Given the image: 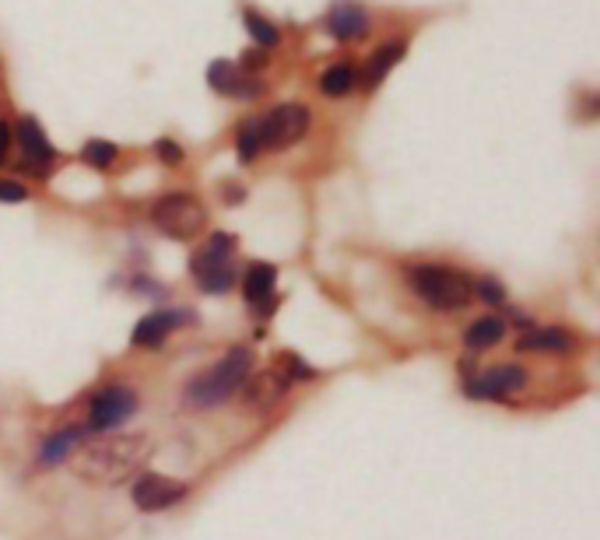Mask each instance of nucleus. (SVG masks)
Returning <instances> with one entry per match:
<instances>
[{
  "instance_id": "nucleus-1",
  "label": "nucleus",
  "mask_w": 600,
  "mask_h": 540,
  "mask_svg": "<svg viewBox=\"0 0 600 540\" xmlns=\"http://www.w3.org/2000/svg\"><path fill=\"white\" fill-rule=\"evenodd\" d=\"M148 460L145 436H110L81 442L70 457V471L88 484H120Z\"/></svg>"
},
{
  "instance_id": "nucleus-2",
  "label": "nucleus",
  "mask_w": 600,
  "mask_h": 540,
  "mask_svg": "<svg viewBox=\"0 0 600 540\" xmlns=\"http://www.w3.org/2000/svg\"><path fill=\"white\" fill-rule=\"evenodd\" d=\"M253 369V355L246 348H233L225 351L222 362H215L207 372L193 375L183 390V404L193 410H207V407H218L225 404L233 393L246 383V375Z\"/></svg>"
},
{
  "instance_id": "nucleus-3",
  "label": "nucleus",
  "mask_w": 600,
  "mask_h": 540,
  "mask_svg": "<svg viewBox=\"0 0 600 540\" xmlns=\"http://www.w3.org/2000/svg\"><path fill=\"white\" fill-rule=\"evenodd\" d=\"M411 288L415 295L429 305V310L439 313H456L464 310L474 295V284L467 274L461 270H450V267H415L411 270Z\"/></svg>"
},
{
  "instance_id": "nucleus-4",
  "label": "nucleus",
  "mask_w": 600,
  "mask_h": 540,
  "mask_svg": "<svg viewBox=\"0 0 600 540\" xmlns=\"http://www.w3.org/2000/svg\"><path fill=\"white\" fill-rule=\"evenodd\" d=\"M233 254H236V239L225 236V232H215L197 254L190 260V274L201 284V292L207 295H225L233 292L236 284V270H233Z\"/></svg>"
},
{
  "instance_id": "nucleus-5",
  "label": "nucleus",
  "mask_w": 600,
  "mask_h": 540,
  "mask_svg": "<svg viewBox=\"0 0 600 540\" xmlns=\"http://www.w3.org/2000/svg\"><path fill=\"white\" fill-rule=\"evenodd\" d=\"M151 222H155L158 232H162V236L186 243L193 236H201L207 214L190 193H169L151 207Z\"/></svg>"
},
{
  "instance_id": "nucleus-6",
  "label": "nucleus",
  "mask_w": 600,
  "mask_h": 540,
  "mask_svg": "<svg viewBox=\"0 0 600 540\" xmlns=\"http://www.w3.org/2000/svg\"><path fill=\"white\" fill-rule=\"evenodd\" d=\"M257 127V140H260V151H281L288 144L303 140L309 131V110L298 102L288 105H278L274 113H268L263 120H253Z\"/></svg>"
},
{
  "instance_id": "nucleus-7",
  "label": "nucleus",
  "mask_w": 600,
  "mask_h": 540,
  "mask_svg": "<svg viewBox=\"0 0 600 540\" xmlns=\"http://www.w3.org/2000/svg\"><path fill=\"white\" fill-rule=\"evenodd\" d=\"M137 410V393L123 383H113L99 390L92 397V407H88V421H92L95 431H113L123 421H131Z\"/></svg>"
},
{
  "instance_id": "nucleus-8",
  "label": "nucleus",
  "mask_w": 600,
  "mask_h": 540,
  "mask_svg": "<svg viewBox=\"0 0 600 540\" xmlns=\"http://www.w3.org/2000/svg\"><path fill=\"white\" fill-rule=\"evenodd\" d=\"M131 498L140 513H162L186 498V484L172 481L166 474H140L131 488Z\"/></svg>"
},
{
  "instance_id": "nucleus-9",
  "label": "nucleus",
  "mask_w": 600,
  "mask_h": 540,
  "mask_svg": "<svg viewBox=\"0 0 600 540\" xmlns=\"http://www.w3.org/2000/svg\"><path fill=\"white\" fill-rule=\"evenodd\" d=\"M18 148H22V166L35 176H46L49 166H53V158H57V151H53V144L46 140L43 127L32 116L18 120Z\"/></svg>"
},
{
  "instance_id": "nucleus-10",
  "label": "nucleus",
  "mask_w": 600,
  "mask_h": 540,
  "mask_svg": "<svg viewBox=\"0 0 600 540\" xmlns=\"http://www.w3.org/2000/svg\"><path fill=\"white\" fill-rule=\"evenodd\" d=\"M527 383V372L520 365H499V369H488L485 375L467 383V393L478 401H506L509 393L523 390Z\"/></svg>"
},
{
  "instance_id": "nucleus-11",
  "label": "nucleus",
  "mask_w": 600,
  "mask_h": 540,
  "mask_svg": "<svg viewBox=\"0 0 600 540\" xmlns=\"http://www.w3.org/2000/svg\"><path fill=\"white\" fill-rule=\"evenodd\" d=\"M207 85L215 88L218 95H236V99H257L263 92V85L257 78H242L236 64L215 60L207 67Z\"/></svg>"
},
{
  "instance_id": "nucleus-12",
  "label": "nucleus",
  "mask_w": 600,
  "mask_h": 540,
  "mask_svg": "<svg viewBox=\"0 0 600 540\" xmlns=\"http://www.w3.org/2000/svg\"><path fill=\"white\" fill-rule=\"evenodd\" d=\"M288 386H292L288 372L278 365L263 375H246V383L239 390H242V401L250 407H271L274 401H281V393H285Z\"/></svg>"
},
{
  "instance_id": "nucleus-13",
  "label": "nucleus",
  "mask_w": 600,
  "mask_h": 540,
  "mask_svg": "<svg viewBox=\"0 0 600 540\" xmlns=\"http://www.w3.org/2000/svg\"><path fill=\"white\" fill-rule=\"evenodd\" d=\"M190 316L186 313H176V310H162V313H151V316H145L134 327V348H162L166 345V337L172 334V330H180L183 323H186Z\"/></svg>"
},
{
  "instance_id": "nucleus-14",
  "label": "nucleus",
  "mask_w": 600,
  "mask_h": 540,
  "mask_svg": "<svg viewBox=\"0 0 600 540\" xmlns=\"http://www.w3.org/2000/svg\"><path fill=\"white\" fill-rule=\"evenodd\" d=\"M327 25L333 32V40H362L369 32V14L355 4V0H341V4H333Z\"/></svg>"
},
{
  "instance_id": "nucleus-15",
  "label": "nucleus",
  "mask_w": 600,
  "mask_h": 540,
  "mask_svg": "<svg viewBox=\"0 0 600 540\" xmlns=\"http://www.w3.org/2000/svg\"><path fill=\"white\" fill-rule=\"evenodd\" d=\"M576 337L562 327H534L517 340V351H548V355H566L573 351Z\"/></svg>"
},
{
  "instance_id": "nucleus-16",
  "label": "nucleus",
  "mask_w": 600,
  "mask_h": 540,
  "mask_svg": "<svg viewBox=\"0 0 600 540\" xmlns=\"http://www.w3.org/2000/svg\"><path fill=\"white\" fill-rule=\"evenodd\" d=\"M274 284H278V267L274 263H253L242 278V295L250 305H263L274 299Z\"/></svg>"
},
{
  "instance_id": "nucleus-17",
  "label": "nucleus",
  "mask_w": 600,
  "mask_h": 540,
  "mask_svg": "<svg viewBox=\"0 0 600 540\" xmlns=\"http://www.w3.org/2000/svg\"><path fill=\"white\" fill-rule=\"evenodd\" d=\"M408 53V43H386V46H380L376 53H373V60H369V67H365V78H362V85L365 88H376L390 70L400 64V57Z\"/></svg>"
},
{
  "instance_id": "nucleus-18",
  "label": "nucleus",
  "mask_w": 600,
  "mask_h": 540,
  "mask_svg": "<svg viewBox=\"0 0 600 540\" xmlns=\"http://www.w3.org/2000/svg\"><path fill=\"white\" fill-rule=\"evenodd\" d=\"M78 446H81V428H64V431H57V436H49L43 442L39 463L43 466H57V463H64L70 453H75Z\"/></svg>"
},
{
  "instance_id": "nucleus-19",
  "label": "nucleus",
  "mask_w": 600,
  "mask_h": 540,
  "mask_svg": "<svg viewBox=\"0 0 600 540\" xmlns=\"http://www.w3.org/2000/svg\"><path fill=\"white\" fill-rule=\"evenodd\" d=\"M506 334V323L499 316H482L478 323H471L467 334H464V345L471 351H485V348H496Z\"/></svg>"
},
{
  "instance_id": "nucleus-20",
  "label": "nucleus",
  "mask_w": 600,
  "mask_h": 540,
  "mask_svg": "<svg viewBox=\"0 0 600 540\" xmlns=\"http://www.w3.org/2000/svg\"><path fill=\"white\" fill-rule=\"evenodd\" d=\"M320 88H324V95H330V99H344L359 88V70L351 64H333V67L324 70Z\"/></svg>"
},
{
  "instance_id": "nucleus-21",
  "label": "nucleus",
  "mask_w": 600,
  "mask_h": 540,
  "mask_svg": "<svg viewBox=\"0 0 600 540\" xmlns=\"http://www.w3.org/2000/svg\"><path fill=\"white\" fill-rule=\"evenodd\" d=\"M116 144L110 140H88L84 144V151H81V161L84 166H92V169H110L113 161H116Z\"/></svg>"
},
{
  "instance_id": "nucleus-22",
  "label": "nucleus",
  "mask_w": 600,
  "mask_h": 540,
  "mask_svg": "<svg viewBox=\"0 0 600 540\" xmlns=\"http://www.w3.org/2000/svg\"><path fill=\"white\" fill-rule=\"evenodd\" d=\"M242 22H246V29H250V35H253V40H257L260 46H278V40H281L278 29L268 22V18H260L253 8H246V11H242Z\"/></svg>"
},
{
  "instance_id": "nucleus-23",
  "label": "nucleus",
  "mask_w": 600,
  "mask_h": 540,
  "mask_svg": "<svg viewBox=\"0 0 600 540\" xmlns=\"http://www.w3.org/2000/svg\"><path fill=\"white\" fill-rule=\"evenodd\" d=\"M239 155H242V161H253L260 155V140H257L253 123H246V127L239 131Z\"/></svg>"
},
{
  "instance_id": "nucleus-24",
  "label": "nucleus",
  "mask_w": 600,
  "mask_h": 540,
  "mask_svg": "<svg viewBox=\"0 0 600 540\" xmlns=\"http://www.w3.org/2000/svg\"><path fill=\"white\" fill-rule=\"evenodd\" d=\"M25 187L14 183V179H0V204H22L25 201Z\"/></svg>"
},
{
  "instance_id": "nucleus-25",
  "label": "nucleus",
  "mask_w": 600,
  "mask_h": 540,
  "mask_svg": "<svg viewBox=\"0 0 600 540\" xmlns=\"http://www.w3.org/2000/svg\"><path fill=\"white\" fill-rule=\"evenodd\" d=\"M474 288H478V295H482L485 302H491V305L506 302V292H502V284H499V281L485 278V281H478V284H474Z\"/></svg>"
},
{
  "instance_id": "nucleus-26",
  "label": "nucleus",
  "mask_w": 600,
  "mask_h": 540,
  "mask_svg": "<svg viewBox=\"0 0 600 540\" xmlns=\"http://www.w3.org/2000/svg\"><path fill=\"white\" fill-rule=\"evenodd\" d=\"M155 151H158V158L166 161V166H180V161H183V148H180V144H172V140H158Z\"/></svg>"
},
{
  "instance_id": "nucleus-27",
  "label": "nucleus",
  "mask_w": 600,
  "mask_h": 540,
  "mask_svg": "<svg viewBox=\"0 0 600 540\" xmlns=\"http://www.w3.org/2000/svg\"><path fill=\"white\" fill-rule=\"evenodd\" d=\"M8 148H11V127H8V123H0V166H4Z\"/></svg>"
},
{
  "instance_id": "nucleus-28",
  "label": "nucleus",
  "mask_w": 600,
  "mask_h": 540,
  "mask_svg": "<svg viewBox=\"0 0 600 540\" xmlns=\"http://www.w3.org/2000/svg\"><path fill=\"white\" fill-rule=\"evenodd\" d=\"M242 57H246V67H260V64H268V57H263V53H257V49L242 53Z\"/></svg>"
},
{
  "instance_id": "nucleus-29",
  "label": "nucleus",
  "mask_w": 600,
  "mask_h": 540,
  "mask_svg": "<svg viewBox=\"0 0 600 540\" xmlns=\"http://www.w3.org/2000/svg\"><path fill=\"white\" fill-rule=\"evenodd\" d=\"M242 196H246V193H242V190L236 187V190H228V196H225V201H228V204H239V201H242Z\"/></svg>"
}]
</instances>
